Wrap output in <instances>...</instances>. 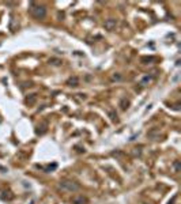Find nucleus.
Here are the masks:
<instances>
[{"mask_svg":"<svg viewBox=\"0 0 181 204\" xmlns=\"http://www.w3.org/2000/svg\"><path fill=\"white\" fill-rule=\"evenodd\" d=\"M59 188L64 192H69V193H74V192H78L81 189V185L75 182V181H69V180H63L59 182Z\"/></svg>","mask_w":181,"mask_h":204,"instance_id":"f257e3e1","label":"nucleus"},{"mask_svg":"<svg viewBox=\"0 0 181 204\" xmlns=\"http://www.w3.org/2000/svg\"><path fill=\"white\" fill-rule=\"evenodd\" d=\"M30 13L36 19H44L46 17V8L37 3H30Z\"/></svg>","mask_w":181,"mask_h":204,"instance_id":"f03ea898","label":"nucleus"},{"mask_svg":"<svg viewBox=\"0 0 181 204\" xmlns=\"http://www.w3.org/2000/svg\"><path fill=\"white\" fill-rule=\"evenodd\" d=\"M116 26H117V20H116V19H113V18L106 19L105 23H104V27H105L106 30H109V31L114 30V29H116Z\"/></svg>","mask_w":181,"mask_h":204,"instance_id":"7ed1b4c3","label":"nucleus"},{"mask_svg":"<svg viewBox=\"0 0 181 204\" xmlns=\"http://www.w3.org/2000/svg\"><path fill=\"white\" fill-rule=\"evenodd\" d=\"M71 203L72 204H87V199L85 197V196H82V195H79V196L72 197Z\"/></svg>","mask_w":181,"mask_h":204,"instance_id":"20e7f679","label":"nucleus"},{"mask_svg":"<svg viewBox=\"0 0 181 204\" xmlns=\"http://www.w3.org/2000/svg\"><path fill=\"white\" fill-rule=\"evenodd\" d=\"M119 106H120V109H121V110L125 112L128 108H129V101H128L127 98H121L120 99V102H119Z\"/></svg>","mask_w":181,"mask_h":204,"instance_id":"39448f33","label":"nucleus"},{"mask_svg":"<svg viewBox=\"0 0 181 204\" xmlns=\"http://www.w3.org/2000/svg\"><path fill=\"white\" fill-rule=\"evenodd\" d=\"M67 85H68L69 87H76L79 85V79H78L76 76H71L68 81H67Z\"/></svg>","mask_w":181,"mask_h":204,"instance_id":"423d86ee","label":"nucleus"},{"mask_svg":"<svg viewBox=\"0 0 181 204\" xmlns=\"http://www.w3.org/2000/svg\"><path fill=\"white\" fill-rule=\"evenodd\" d=\"M147 136H149L150 139H157V137L159 136V129H158V128H153V129L149 131Z\"/></svg>","mask_w":181,"mask_h":204,"instance_id":"0eeeda50","label":"nucleus"},{"mask_svg":"<svg viewBox=\"0 0 181 204\" xmlns=\"http://www.w3.org/2000/svg\"><path fill=\"white\" fill-rule=\"evenodd\" d=\"M46 127H48V124H46V123H42L41 125H38V127H37V131H36V132H37L38 135H44L45 132H46V129H48Z\"/></svg>","mask_w":181,"mask_h":204,"instance_id":"6e6552de","label":"nucleus"},{"mask_svg":"<svg viewBox=\"0 0 181 204\" xmlns=\"http://www.w3.org/2000/svg\"><path fill=\"white\" fill-rule=\"evenodd\" d=\"M108 116H109V118L112 120L113 123H117V114H116V112L113 110V109H109V110H108Z\"/></svg>","mask_w":181,"mask_h":204,"instance_id":"1a4fd4ad","label":"nucleus"},{"mask_svg":"<svg viewBox=\"0 0 181 204\" xmlns=\"http://www.w3.org/2000/svg\"><path fill=\"white\" fill-rule=\"evenodd\" d=\"M36 101H37V95H36V94H30V95L26 98V102H27L29 105H33Z\"/></svg>","mask_w":181,"mask_h":204,"instance_id":"9d476101","label":"nucleus"},{"mask_svg":"<svg viewBox=\"0 0 181 204\" xmlns=\"http://www.w3.org/2000/svg\"><path fill=\"white\" fill-rule=\"evenodd\" d=\"M49 64H52V65H60V64H61V60L57 59V57H50Z\"/></svg>","mask_w":181,"mask_h":204,"instance_id":"9b49d317","label":"nucleus"},{"mask_svg":"<svg viewBox=\"0 0 181 204\" xmlns=\"http://www.w3.org/2000/svg\"><path fill=\"white\" fill-rule=\"evenodd\" d=\"M151 79H153L151 76L146 75V76H143V78H142V81H140V85H142V86H146L147 83H150V82H151Z\"/></svg>","mask_w":181,"mask_h":204,"instance_id":"f8f14e48","label":"nucleus"},{"mask_svg":"<svg viewBox=\"0 0 181 204\" xmlns=\"http://www.w3.org/2000/svg\"><path fill=\"white\" fill-rule=\"evenodd\" d=\"M154 60H155L154 56H150V57H142V59H140V61L144 63V64H146V61H154Z\"/></svg>","mask_w":181,"mask_h":204,"instance_id":"ddd939ff","label":"nucleus"},{"mask_svg":"<svg viewBox=\"0 0 181 204\" xmlns=\"http://www.w3.org/2000/svg\"><path fill=\"white\" fill-rule=\"evenodd\" d=\"M173 169H174V172H180V161H174Z\"/></svg>","mask_w":181,"mask_h":204,"instance_id":"4468645a","label":"nucleus"},{"mask_svg":"<svg viewBox=\"0 0 181 204\" xmlns=\"http://www.w3.org/2000/svg\"><path fill=\"white\" fill-rule=\"evenodd\" d=\"M120 79H121V75L120 74H114L112 76V81H120Z\"/></svg>","mask_w":181,"mask_h":204,"instance_id":"2eb2a0df","label":"nucleus"},{"mask_svg":"<svg viewBox=\"0 0 181 204\" xmlns=\"http://www.w3.org/2000/svg\"><path fill=\"white\" fill-rule=\"evenodd\" d=\"M56 167H57V165H56V163H53L52 166H48L46 169H45V170H46V172H50V170H55Z\"/></svg>","mask_w":181,"mask_h":204,"instance_id":"dca6fc26","label":"nucleus"},{"mask_svg":"<svg viewBox=\"0 0 181 204\" xmlns=\"http://www.w3.org/2000/svg\"><path fill=\"white\" fill-rule=\"evenodd\" d=\"M30 204H34V200H31V201H30Z\"/></svg>","mask_w":181,"mask_h":204,"instance_id":"f3484780","label":"nucleus"},{"mask_svg":"<svg viewBox=\"0 0 181 204\" xmlns=\"http://www.w3.org/2000/svg\"><path fill=\"white\" fill-rule=\"evenodd\" d=\"M143 204H147V203H143Z\"/></svg>","mask_w":181,"mask_h":204,"instance_id":"a211bd4d","label":"nucleus"}]
</instances>
